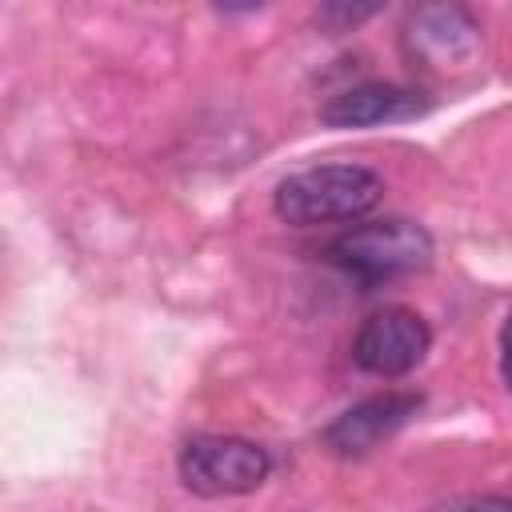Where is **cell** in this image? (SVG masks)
Wrapping results in <instances>:
<instances>
[{
    "mask_svg": "<svg viewBox=\"0 0 512 512\" xmlns=\"http://www.w3.org/2000/svg\"><path fill=\"white\" fill-rule=\"evenodd\" d=\"M384 196V180L364 164H316L276 184V216L292 228L344 224L368 216Z\"/></svg>",
    "mask_w": 512,
    "mask_h": 512,
    "instance_id": "1",
    "label": "cell"
},
{
    "mask_svg": "<svg viewBox=\"0 0 512 512\" xmlns=\"http://www.w3.org/2000/svg\"><path fill=\"white\" fill-rule=\"evenodd\" d=\"M324 256L348 272L360 284H384V280H400L412 272H424L432 264V236L424 224L404 220V216H384V220H368L356 224L348 232H340Z\"/></svg>",
    "mask_w": 512,
    "mask_h": 512,
    "instance_id": "2",
    "label": "cell"
},
{
    "mask_svg": "<svg viewBox=\"0 0 512 512\" xmlns=\"http://www.w3.org/2000/svg\"><path fill=\"white\" fill-rule=\"evenodd\" d=\"M176 468L196 496H244L268 480L272 456L244 436H192L184 440Z\"/></svg>",
    "mask_w": 512,
    "mask_h": 512,
    "instance_id": "3",
    "label": "cell"
},
{
    "mask_svg": "<svg viewBox=\"0 0 512 512\" xmlns=\"http://www.w3.org/2000/svg\"><path fill=\"white\" fill-rule=\"evenodd\" d=\"M432 348V328L420 312L404 308V304H384L372 316H364V324L352 336V360L360 372L368 376H384L396 380L404 372H412Z\"/></svg>",
    "mask_w": 512,
    "mask_h": 512,
    "instance_id": "4",
    "label": "cell"
},
{
    "mask_svg": "<svg viewBox=\"0 0 512 512\" xmlns=\"http://www.w3.org/2000/svg\"><path fill=\"white\" fill-rule=\"evenodd\" d=\"M480 48V24L460 4H424L404 24V52L412 56V64L436 76L472 68L480 60Z\"/></svg>",
    "mask_w": 512,
    "mask_h": 512,
    "instance_id": "5",
    "label": "cell"
},
{
    "mask_svg": "<svg viewBox=\"0 0 512 512\" xmlns=\"http://www.w3.org/2000/svg\"><path fill=\"white\" fill-rule=\"evenodd\" d=\"M420 392H380L372 400L352 404L348 412H340L324 432V448L336 456H364L372 452L380 440H388L392 432H400L416 412H420Z\"/></svg>",
    "mask_w": 512,
    "mask_h": 512,
    "instance_id": "6",
    "label": "cell"
},
{
    "mask_svg": "<svg viewBox=\"0 0 512 512\" xmlns=\"http://www.w3.org/2000/svg\"><path fill=\"white\" fill-rule=\"evenodd\" d=\"M428 108H432V100L424 92L404 88V84L372 80V84H356V88H344L332 100H324L320 120L328 128H372V124L416 120Z\"/></svg>",
    "mask_w": 512,
    "mask_h": 512,
    "instance_id": "7",
    "label": "cell"
},
{
    "mask_svg": "<svg viewBox=\"0 0 512 512\" xmlns=\"http://www.w3.org/2000/svg\"><path fill=\"white\" fill-rule=\"evenodd\" d=\"M376 8L372 4H324L320 12H316V24L324 28V32H348V28H356L360 20H368Z\"/></svg>",
    "mask_w": 512,
    "mask_h": 512,
    "instance_id": "8",
    "label": "cell"
},
{
    "mask_svg": "<svg viewBox=\"0 0 512 512\" xmlns=\"http://www.w3.org/2000/svg\"><path fill=\"white\" fill-rule=\"evenodd\" d=\"M428 512H512L508 496H460V500H444Z\"/></svg>",
    "mask_w": 512,
    "mask_h": 512,
    "instance_id": "9",
    "label": "cell"
}]
</instances>
